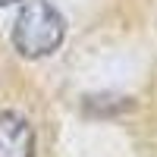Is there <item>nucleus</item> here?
<instances>
[{
	"mask_svg": "<svg viewBox=\"0 0 157 157\" xmlns=\"http://www.w3.org/2000/svg\"><path fill=\"white\" fill-rule=\"evenodd\" d=\"M22 60L0 41V157H57L54 104Z\"/></svg>",
	"mask_w": 157,
	"mask_h": 157,
	"instance_id": "1",
	"label": "nucleus"
},
{
	"mask_svg": "<svg viewBox=\"0 0 157 157\" xmlns=\"http://www.w3.org/2000/svg\"><path fill=\"white\" fill-rule=\"evenodd\" d=\"M63 38H66V19H63V13L54 3H47V0H29L19 10L16 22H13L10 44L25 60H41V57L54 54L63 44Z\"/></svg>",
	"mask_w": 157,
	"mask_h": 157,
	"instance_id": "2",
	"label": "nucleus"
},
{
	"mask_svg": "<svg viewBox=\"0 0 157 157\" xmlns=\"http://www.w3.org/2000/svg\"><path fill=\"white\" fill-rule=\"evenodd\" d=\"M135 145L141 157H157V63L135 101Z\"/></svg>",
	"mask_w": 157,
	"mask_h": 157,
	"instance_id": "3",
	"label": "nucleus"
},
{
	"mask_svg": "<svg viewBox=\"0 0 157 157\" xmlns=\"http://www.w3.org/2000/svg\"><path fill=\"white\" fill-rule=\"evenodd\" d=\"M6 3H16V0H0V6H6Z\"/></svg>",
	"mask_w": 157,
	"mask_h": 157,
	"instance_id": "4",
	"label": "nucleus"
}]
</instances>
